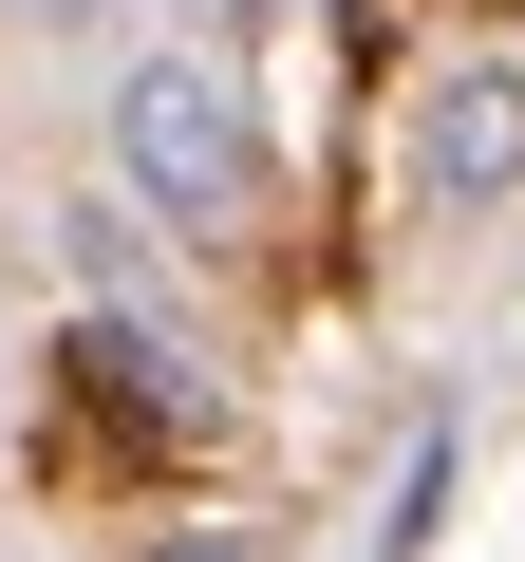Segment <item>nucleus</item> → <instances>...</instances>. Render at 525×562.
I'll return each mask as SVG.
<instances>
[{
    "label": "nucleus",
    "mask_w": 525,
    "mask_h": 562,
    "mask_svg": "<svg viewBox=\"0 0 525 562\" xmlns=\"http://www.w3.org/2000/svg\"><path fill=\"white\" fill-rule=\"evenodd\" d=\"M113 188L169 206V225H244L262 206V113H244V76L206 38H169V57L113 76Z\"/></svg>",
    "instance_id": "1"
},
{
    "label": "nucleus",
    "mask_w": 525,
    "mask_h": 562,
    "mask_svg": "<svg viewBox=\"0 0 525 562\" xmlns=\"http://www.w3.org/2000/svg\"><path fill=\"white\" fill-rule=\"evenodd\" d=\"M57 375H76V413H94V431H132V450H188V431H206V375H188L150 319H76V338H57Z\"/></svg>",
    "instance_id": "2"
},
{
    "label": "nucleus",
    "mask_w": 525,
    "mask_h": 562,
    "mask_svg": "<svg viewBox=\"0 0 525 562\" xmlns=\"http://www.w3.org/2000/svg\"><path fill=\"white\" fill-rule=\"evenodd\" d=\"M413 188H432V206H506V188H525V76H506V57L432 76V113H413Z\"/></svg>",
    "instance_id": "3"
},
{
    "label": "nucleus",
    "mask_w": 525,
    "mask_h": 562,
    "mask_svg": "<svg viewBox=\"0 0 525 562\" xmlns=\"http://www.w3.org/2000/svg\"><path fill=\"white\" fill-rule=\"evenodd\" d=\"M57 244H76V281H94V319H132V281H150V225H132V206H76Z\"/></svg>",
    "instance_id": "4"
},
{
    "label": "nucleus",
    "mask_w": 525,
    "mask_h": 562,
    "mask_svg": "<svg viewBox=\"0 0 525 562\" xmlns=\"http://www.w3.org/2000/svg\"><path fill=\"white\" fill-rule=\"evenodd\" d=\"M20 20H113V0H20Z\"/></svg>",
    "instance_id": "5"
},
{
    "label": "nucleus",
    "mask_w": 525,
    "mask_h": 562,
    "mask_svg": "<svg viewBox=\"0 0 525 562\" xmlns=\"http://www.w3.org/2000/svg\"><path fill=\"white\" fill-rule=\"evenodd\" d=\"M169 562H244V543H169Z\"/></svg>",
    "instance_id": "6"
}]
</instances>
